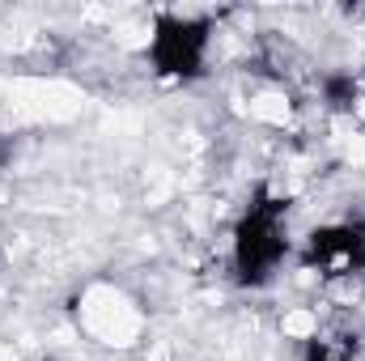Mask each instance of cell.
<instances>
[{
    "mask_svg": "<svg viewBox=\"0 0 365 361\" xmlns=\"http://www.w3.org/2000/svg\"><path fill=\"white\" fill-rule=\"evenodd\" d=\"M284 213H289V200L284 195L259 191V200L238 221V230H234V272H238L242 285H264V280L276 276L284 251H289Z\"/></svg>",
    "mask_w": 365,
    "mask_h": 361,
    "instance_id": "cell-1",
    "label": "cell"
},
{
    "mask_svg": "<svg viewBox=\"0 0 365 361\" xmlns=\"http://www.w3.org/2000/svg\"><path fill=\"white\" fill-rule=\"evenodd\" d=\"M208 43H212L208 21H191V17H158L153 39H149V64H153V73H162V77L191 81V77L204 73Z\"/></svg>",
    "mask_w": 365,
    "mask_h": 361,
    "instance_id": "cell-2",
    "label": "cell"
},
{
    "mask_svg": "<svg viewBox=\"0 0 365 361\" xmlns=\"http://www.w3.org/2000/svg\"><path fill=\"white\" fill-rule=\"evenodd\" d=\"M306 268H314L327 280H361L365 272V230L361 225H323L306 238Z\"/></svg>",
    "mask_w": 365,
    "mask_h": 361,
    "instance_id": "cell-3",
    "label": "cell"
}]
</instances>
